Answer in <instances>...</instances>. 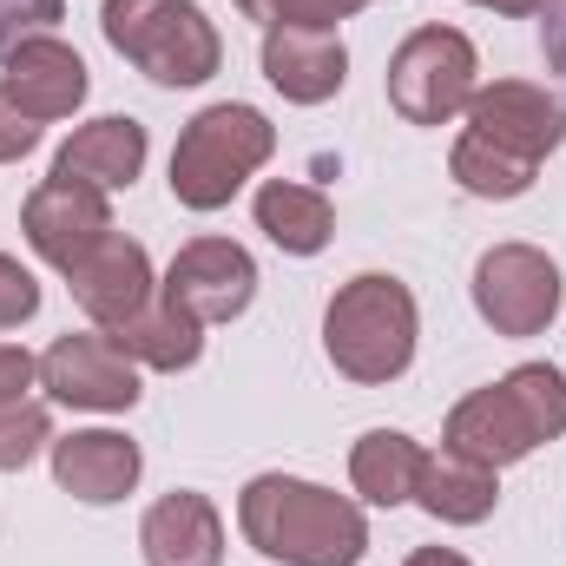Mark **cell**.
Returning <instances> with one entry per match:
<instances>
[{
  "mask_svg": "<svg viewBox=\"0 0 566 566\" xmlns=\"http://www.w3.org/2000/svg\"><path fill=\"white\" fill-rule=\"evenodd\" d=\"M323 349L349 382H396L416 356V296L402 277H356L329 296Z\"/></svg>",
  "mask_w": 566,
  "mask_h": 566,
  "instance_id": "3",
  "label": "cell"
},
{
  "mask_svg": "<svg viewBox=\"0 0 566 566\" xmlns=\"http://www.w3.org/2000/svg\"><path fill=\"white\" fill-rule=\"evenodd\" d=\"M474 310L501 336H541L560 310V271L534 244H494L474 264Z\"/></svg>",
  "mask_w": 566,
  "mask_h": 566,
  "instance_id": "7",
  "label": "cell"
},
{
  "mask_svg": "<svg viewBox=\"0 0 566 566\" xmlns=\"http://www.w3.org/2000/svg\"><path fill=\"white\" fill-rule=\"evenodd\" d=\"M66 0H0V60L20 53L27 40H40L46 27H60Z\"/></svg>",
  "mask_w": 566,
  "mask_h": 566,
  "instance_id": "25",
  "label": "cell"
},
{
  "mask_svg": "<svg viewBox=\"0 0 566 566\" xmlns=\"http://www.w3.org/2000/svg\"><path fill=\"white\" fill-rule=\"evenodd\" d=\"M33 376H40V363H33L27 349H13V343H0V402H20Z\"/></svg>",
  "mask_w": 566,
  "mask_h": 566,
  "instance_id": "28",
  "label": "cell"
},
{
  "mask_svg": "<svg viewBox=\"0 0 566 566\" xmlns=\"http://www.w3.org/2000/svg\"><path fill=\"white\" fill-rule=\"evenodd\" d=\"M422 461L428 454L409 441V434L376 428V434L356 441V454H349V481H356V494H363L369 507H402V501H416Z\"/></svg>",
  "mask_w": 566,
  "mask_h": 566,
  "instance_id": "21",
  "label": "cell"
},
{
  "mask_svg": "<svg viewBox=\"0 0 566 566\" xmlns=\"http://www.w3.org/2000/svg\"><path fill=\"white\" fill-rule=\"evenodd\" d=\"M66 277H73L80 310H86L106 336H113V329H126L145 303L158 296V290H151V264H145V244L119 238V231H113V238H99V244H93Z\"/></svg>",
  "mask_w": 566,
  "mask_h": 566,
  "instance_id": "12",
  "label": "cell"
},
{
  "mask_svg": "<svg viewBox=\"0 0 566 566\" xmlns=\"http://www.w3.org/2000/svg\"><path fill=\"white\" fill-rule=\"evenodd\" d=\"M409 566H468V560L448 554V547H422V554H409Z\"/></svg>",
  "mask_w": 566,
  "mask_h": 566,
  "instance_id": "30",
  "label": "cell"
},
{
  "mask_svg": "<svg viewBox=\"0 0 566 566\" xmlns=\"http://www.w3.org/2000/svg\"><path fill=\"white\" fill-rule=\"evenodd\" d=\"M271 151H277V133L258 106H205L171 151V198L185 211H218Z\"/></svg>",
  "mask_w": 566,
  "mask_h": 566,
  "instance_id": "4",
  "label": "cell"
},
{
  "mask_svg": "<svg viewBox=\"0 0 566 566\" xmlns=\"http://www.w3.org/2000/svg\"><path fill=\"white\" fill-rule=\"evenodd\" d=\"M145 566H224V521L205 494H165L139 527Z\"/></svg>",
  "mask_w": 566,
  "mask_h": 566,
  "instance_id": "16",
  "label": "cell"
},
{
  "mask_svg": "<svg viewBox=\"0 0 566 566\" xmlns=\"http://www.w3.org/2000/svg\"><path fill=\"white\" fill-rule=\"evenodd\" d=\"M40 145V119H27L7 93H0V165H13V158H27Z\"/></svg>",
  "mask_w": 566,
  "mask_h": 566,
  "instance_id": "27",
  "label": "cell"
},
{
  "mask_svg": "<svg viewBox=\"0 0 566 566\" xmlns=\"http://www.w3.org/2000/svg\"><path fill=\"white\" fill-rule=\"evenodd\" d=\"M454 185L461 191H474V198H521L527 185H534V171L541 165H527V158H514V151H501V145H488L481 133H468V139L454 145Z\"/></svg>",
  "mask_w": 566,
  "mask_h": 566,
  "instance_id": "22",
  "label": "cell"
},
{
  "mask_svg": "<svg viewBox=\"0 0 566 566\" xmlns=\"http://www.w3.org/2000/svg\"><path fill=\"white\" fill-rule=\"evenodd\" d=\"M46 441H53V422L40 402H0V474L27 468Z\"/></svg>",
  "mask_w": 566,
  "mask_h": 566,
  "instance_id": "23",
  "label": "cell"
},
{
  "mask_svg": "<svg viewBox=\"0 0 566 566\" xmlns=\"http://www.w3.org/2000/svg\"><path fill=\"white\" fill-rule=\"evenodd\" d=\"M139 165H145V126L139 119H93V126H80L73 139L60 145L53 178L93 185V191H119V185L139 178Z\"/></svg>",
  "mask_w": 566,
  "mask_h": 566,
  "instance_id": "17",
  "label": "cell"
},
{
  "mask_svg": "<svg viewBox=\"0 0 566 566\" xmlns=\"http://www.w3.org/2000/svg\"><path fill=\"white\" fill-rule=\"evenodd\" d=\"M474 46L454 27H422L389 60V106L409 126H448L461 106H474Z\"/></svg>",
  "mask_w": 566,
  "mask_h": 566,
  "instance_id": "6",
  "label": "cell"
},
{
  "mask_svg": "<svg viewBox=\"0 0 566 566\" xmlns=\"http://www.w3.org/2000/svg\"><path fill=\"white\" fill-rule=\"evenodd\" d=\"M258 224H264V238H271L277 251L316 258V251L329 244V231H336V211H329V198H323L316 185L271 178V185L258 191Z\"/></svg>",
  "mask_w": 566,
  "mask_h": 566,
  "instance_id": "19",
  "label": "cell"
},
{
  "mask_svg": "<svg viewBox=\"0 0 566 566\" xmlns=\"http://www.w3.org/2000/svg\"><path fill=\"white\" fill-rule=\"evenodd\" d=\"M40 389L66 409H133L139 402V363L99 329V336H60L46 356H40Z\"/></svg>",
  "mask_w": 566,
  "mask_h": 566,
  "instance_id": "8",
  "label": "cell"
},
{
  "mask_svg": "<svg viewBox=\"0 0 566 566\" xmlns=\"http://www.w3.org/2000/svg\"><path fill=\"white\" fill-rule=\"evenodd\" d=\"M0 93L27 113V119H66L80 99H86V60L73 46H60L53 33L27 40L20 53H7V73H0Z\"/></svg>",
  "mask_w": 566,
  "mask_h": 566,
  "instance_id": "13",
  "label": "cell"
},
{
  "mask_svg": "<svg viewBox=\"0 0 566 566\" xmlns=\"http://www.w3.org/2000/svg\"><path fill=\"white\" fill-rule=\"evenodd\" d=\"M238 527L264 560L283 566H356L369 554V527L356 501L296 474H258L238 501Z\"/></svg>",
  "mask_w": 566,
  "mask_h": 566,
  "instance_id": "1",
  "label": "cell"
},
{
  "mask_svg": "<svg viewBox=\"0 0 566 566\" xmlns=\"http://www.w3.org/2000/svg\"><path fill=\"white\" fill-rule=\"evenodd\" d=\"M106 40L158 86H205L224 60L211 20L191 0H106Z\"/></svg>",
  "mask_w": 566,
  "mask_h": 566,
  "instance_id": "5",
  "label": "cell"
},
{
  "mask_svg": "<svg viewBox=\"0 0 566 566\" xmlns=\"http://www.w3.org/2000/svg\"><path fill=\"white\" fill-rule=\"evenodd\" d=\"M566 434V376L547 363H521L514 376H501L494 389H474L454 416H448V454L481 461V468H507L521 454H534L541 441Z\"/></svg>",
  "mask_w": 566,
  "mask_h": 566,
  "instance_id": "2",
  "label": "cell"
},
{
  "mask_svg": "<svg viewBox=\"0 0 566 566\" xmlns=\"http://www.w3.org/2000/svg\"><path fill=\"white\" fill-rule=\"evenodd\" d=\"M20 224H27V244H33L46 264H60V271H73V264H80L99 238H113L106 191L73 185V178H46V185L27 198Z\"/></svg>",
  "mask_w": 566,
  "mask_h": 566,
  "instance_id": "10",
  "label": "cell"
},
{
  "mask_svg": "<svg viewBox=\"0 0 566 566\" xmlns=\"http://www.w3.org/2000/svg\"><path fill=\"white\" fill-rule=\"evenodd\" d=\"M474 7H494V13H541L547 0H474Z\"/></svg>",
  "mask_w": 566,
  "mask_h": 566,
  "instance_id": "31",
  "label": "cell"
},
{
  "mask_svg": "<svg viewBox=\"0 0 566 566\" xmlns=\"http://www.w3.org/2000/svg\"><path fill=\"white\" fill-rule=\"evenodd\" d=\"M165 296L178 310H191L198 323H231L251 310L258 296V264L244 244L231 238H191L178 258H171V277H165Z\"/></svg>",
  "mask_w": 566,
  "mask_h": 566,
  "instance_id": "9",
  "label": "cell"
},
{
  "mask_svg": "<svg viewBox=\"0 0 566 566\" xmlns=\"http://www.w3.org/2000/svg\"><path fill=\"white\" fill-rule=\"evenodd\" d=\"M468 126H474L488 145H501V151H514V158L541 165V158L566 139V106L554 99V93L527 86V80H501V86L474 93Z\"/></svg>",
  "mask_w": 566,
  "mask_h": 566,
  "instance_id": "11",
  "label": "cell"
},
{
  "mask_svg": "<svg viewBox=\"0 0 566 566\" xmlns=\"http://www.w3.org/2000/svg\"><path fill=\"white\" fill-rule=\"evenodd\" d=\"M416 501H422L434 521H454V527H474L494 514L501 488H494V468L481 461H461V454H428L422 461V481H416Z\"/></svg>",
  "mask_w": 566,
  "mask_h": 566,
  "instance_id": "20",
  "label": "cell"
},
{
  "mask_svg": "<svg viewBox=\"0 0 566 566\" xmlns=\"http://www.w3.org/2000/svg\"><path fill=\"white\" fill-rule=\"evenodd\" d=\"M33 310H40V283H33V271H20L13 258H0V329H20Z\"/></svg>",
  "mask_w": 566,
  "mask_h": 566,
  "instance_id": "26",
  "label": "cell"
},
{
  "mask_svg": "<svg viewBox=\"0 0 566 566\" xmlns=\"http://www.w3.org/2000/svg\"><path fill=\"white\" fill-rule=\"evenodd\" d=\"M343 73H349V53L336 33H323V27H271L264 33V80L283 99L316 106L343 86Z\"/></svg>",
  "mask_w": 566,
  "mask_h": 566,
  "instance_id": "15",
  "label": "cell"
},
{
  "mask_svg": "<svg viewBox=\"0 0 566 566\" xmlns=\"http://www.w3.org/2000/svg\"><path fill=\"white\" fill-rule=\"evenodd\" d=\"M113 343H119L133 363H145V369H191L198 349H205V323H198L191 310H178V303L158 290L126 329H113Z\"/></svg>",
  "mask_w": 566,
  "mask_h": 566,
  "instance_id": "18",
  "label": "cell"
},
{
  "mask_svg": "<svg viewBox=\"0 0 566 566\" xmlns=\"http://www.w3.org/2000/svg\"><path fill=\"white\" fill-rule=\"evenodd\" d=\"M238 7L264 27H323V33H336V20L356 13L349 0H238Z\"/></svg>",
  "mask_w": 566,
  "mask_h": 566,
  "instance_id": "24",
  "label": "cell"
},
{
  "mask_svg": "<svg viewBox=\"0 0 566 566\" xmlns=\"http://www.w3.org/2000/svg\"><path fill=\"white\" fill-rule=\"evenodd\" d=\"M139 441H126V434H113V428H86V434H66V441H53V474H60V488L73 494V501H86V507H113V501H126L133 488H139Z\"/></svg>",
  "mask_w": 566,
  "mask_h": 566,
  "instance_id": "14",
  "label": "cell"
},
{
  "mask_svg": "<svg viewBox=\"0 0 566 566\" xmlns=\"http://www.w3.org/2000/svg\"><path fill=\"white\" fill-rule=\"evenodd\" d=\"M541 13H547V20H541V46H547V66H554V73L566 80V0H547Z\"/></svg>",
  "mask_w": 566,
  "mask_h": 566,
  "instance_id": "29",
  "label": "cell"
},
{
  "mask_svg": "<svg viewBox=\"0 0 566 566\" xmlns=\"http://www.w3.org/2000/svg\"><path fill=\"white\" fill-rule=\"evenodd\" d=\"M349 7H369V0H349Z\"/></svg>",
  "mask_w": 566,
  "mask_h": 566,
  "instance_id": "32",
  "label": "cell"
}]
</instances>
